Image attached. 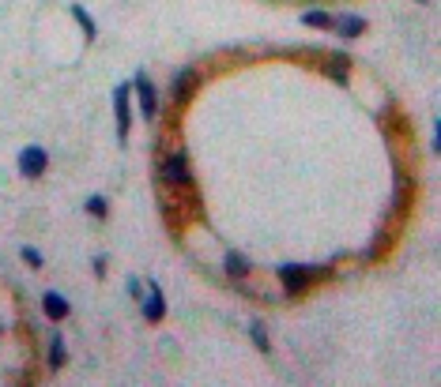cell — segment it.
Masks as SVG:
<instances>
[{"mask_svg":"<svg viewBox=\"0 0 441 387\" xmlns=\"http://www.w3.org/2000/svg\"><path fill=\"white\" fill-rule=\"evenodd\" d=\"M162 180H166V185H174V188L193 185V173H189V162H185L182 151L166 154V162H162Z\"/></svg>","mask_w":441,"mask_h":387,"instance_id":"6da1fadb","label":"cell"},{"mask_svg":"<svg viewBox=\"0 0 441 387\" xmlns=\"http://www.w3.org/2000/svg\"><path fill=\"white\" fill-rule=\"evenodd\" d=\"M279 282H283V294H302V286L309 282V267H298V263H287L279 267Z\"/></svg>","mask_w":441,"mask_h":387,"instance_id":"7a4b0ae2","label":"cell"},{"mask_svg":"<svg viewBox=\"0 0 441 387\" xmlns=\"http://www.w3.org/2000/svg\"><path fill=\"white\" fill-rule=\"evenodd\" d=\"M128 94L133 87H117L113 91V113H117V136H128V120H133V110H128Z\"/></svg>","mask_w":441,"mask_h":387,"instance_id":"3957f363","label":"cell"},{"mask_svg":"<svg viewBox=\"0 0 441 387\" xmlns=\"http://www.w3.org/2000/svg\"><path fill=\"white\" fill-rule=\"evenodd\" d=\"M19 173L23 177H42L45 173V151L42 147H27L19 154Z\"/></svg>","mask_w":441,"mask_h":387,"instance_id":"277c9868","label":"cell"},{"mask_svg":"<svg viewBox=\"0 0 441 387\" xmlns=\"http://www.w3.org/2000/svg\"><path fill=\"white\" fill-rule=\"evenodd\" d=\"M162 312H166V305H162V289H159V282H151L147 294H144V316L155 323V320H162Z\"/></svg>","mask_w":441,"mask_h":387,"instance_id":"5b68a950","label":"cell"},{"mask_svg":"<svg viewBox=\"0 0 441 387\" xmlns=\"http://www.w3.org/2000/svg\"><path fill=\"white\" fill-rule=\"evenodd\" d=\"M133 87L140 91V105H144V117H155V113H159V98H155V87H151V83H147L144 76H136Z\"/></svg>","mask_w":441,"mask_h":387,"instance_id":"8992f818","label":"cell"},{"mask_svg":"<svg viewBox=\"0 0 441 387\" xmlns=\"http://www.w3.org/2000/svg\"><path fill=\"white\" fill-rule=\"evenodd\" d=\"M193 91H196V71H193V68L177 71V76H174V98H177V102H185Z\"/></svg>","mask_w":441,"mask_h":387,"instance_id":"52a82bcc","label":"cell"},{"mask_svg":"<svg viewBox=\"0 0 441 387\" xmlns=\"http://www.w3.org/2000/svg\"><path fill=\"white\" fill-rule=\"evenodd\" d=\"M42 305H45V316H53V320L68 316V301H65L61 294H45V297H42Z\"/></svg>","mask_w":441,"mask_h":387,"instance_id":"ba28073f","label":"cell"},{"mask_svg":"<svg viewBox=\"0 0 441 387\" xmlns=\"http://www.w3.org/2000/svg\"><path fill=\"white\" fill-rule=\"evenodd\" d=\"M249 271V260L242 256V252H230V256H226V275L230 278H242Z\"/></svg>","mask_w":441,"mask_h":387,"instance_id":"9c48e42d","label":"cell"},{"mask_svg":"<svg viewBox=\"0 0 441 387\" xmlns=\"http://www.w3.org/2000/svg\"><path fill=\"white\" fill-rule=\"evenodd\" d=\"M332 27H340V34H343V38H355V34H362V27H366V23H362L359 16H347V19L332 23Z\"/></svg>","mask_w":441,"mask_h":387,"instance_id":"30bf717a","label":"cell"},{"mask_svg":"<svg viewBox=\"0 0 441 387\" xmlns=\"http://www.w3.org/2000/svg\"><path fill=\"white\" fill-rule=\"evenodd\" d=\"M302 23H306V27H325V30H332V23H336V19H332L328 11H306Z\"/></svg>","mask_w":441,"mask_h":387,"instance_id":"8fae6325","label":"cell"},{"mask_svg":"<svg viewBox=\"0 0 441 387\" xmlns=\"http://www.w3.org/2000/svg\"><path fill=\"white\" fill-rule=\"evenodd\" d=\"M328 76H336L340 83H347V57H343V53H336L328 60Z\"/></svg>","mask_w":441,"mask_h":387,"instance_id":"7c38bea8","label":"cell"},{"mask_svg":"<svg viewBox=\"0 0 441 387\" xmlns=\"http://www.w3.org/2000/svg\"><path fill=\"white\" fill-rule=\"evenodd\" d=\"M65 365V342H61V335H53V342H50V369H61Z\"/></svg>","mask_w":441,"mask_h":387,"instance_id":"4fadbf2b","label":"cell"},{"mask_svg":"<svg viewBox=\"0 0 441 387\" xmlns=\"http://www.w3.org/2000/svg\"><path fill=\"white\" fill-rule=\"evenodd\" d=\"M72 16L79 19V27H83V30H87V38H94V19L87 16V11H83V8L76 4V8H72Z\"/></svg>","mask_w":441,"mask_h":387,"instance_id":"5bb4252c","label":"cell"},{"mask_svg":"<svg viewBox=\"0 0 441 387\" xmlns=\"http://www.w3.org/2000/svg\"><path fill=\"white\" fill-rule=\"evenodd\" d=\"M249 331H253V342H257V350H264V354H268V335H264V323H253Z\"/></svg>","mask_w":441,"mask_h":387,"instance_id":"9a60e30c","label":"cell"},{"mask_svg":"<svg viewBox=\"0 0 441 387\" xmlns=\"http://www.w3.org/2000/svg\"><path fill=\"white\" fill-rule=\"evenodd\" d=\"M87 211L102 219V214H106V200H102V196H91V200H87Z\"/></svg>","mask_w":441,"mask_h":387,"instance_id":"2e32d148","label":"cell"},{"mask_svg":"<svg viewBox=\"0 0 441 387\" xmlns=\"http://www.w3.org/2000/svg\"><path fill=\"white\" fill-rule=\"evenodd\" d=\"M23 260H27L30 267H42V252H34V248H23Z\"/></svg>","mask_w":441,"mask_h":387,"instance_id":"e0dca14e","label":"cell"}]
</instances>
